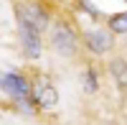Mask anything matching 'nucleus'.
<instances>
[{"instance_id": "nucleus-8", "label": "nucleus", "mask_w": 127, "mask_h": 125, "mask_svg": "<svg viewBox=\"0 0 127 125\" xmlns=\"http://www.w3.org/2000/svg\"><path fill=\"white\" fill-rule=\"evenodd\" d=\"M84 79H87V92H97V89H99V84H97V74H94L92 69H87Z\"/></svg>"}, {"instance_id": "nucleus-3", "label": "nucleus", "mask_w": 127, "mask_h": 125, "mask_svg": "<svg viewBox=\"0 0 127 125\" xmlns=\"http://www.w3.org/2000/svg\"><path fill=\"white\" fill-rule=\"evenodd\" d=\"M114 36L117 33L109 26H94V28H87L81 33V46L92 56H104L114 49Z\"/></svg>"}, {"instance_id": "nucleus-4", "label": "nucleus", "mask_w": 127, "mask_h": 125, "mask_svg": "<svg viewBox=\"0 0 127 125\" xmlns=\"http://www.w3.org/2000/svg\"><path fill=\"white\" fill-rule=\"evenodd\" d=\"M33 102L38 105V110H54L59 105V92L43 74L33 77Z\"/></svg>"}, {"instance_id": "nucleus-2", "label": "nucleus", "mask_w": 127, "mask_h": 125, "mask_svg": "<svg viewBox=\"0 0 127 125\" xmlns=\"http://www.w3.org/2000/svg\"><path fill=\"white\" fill-rule=\"evenodd\" d=\"M48 44L51 49L56 51V54L61 56H74L79 51V33L74 31L71 23H66V20H54L48 28Z\"/></svg>"}, {"instance_id": "nucleus-6", "label": "nucleus", "mask_w": 127, "mask_h": 125, "mask_svg": "<svg viewBox=\"0 0 127 125\" xmlns=\"http://www.w3.org/2000/svg\"><path fill=\"white\" fill-rule=\"evenodd\" d=\"M109 71H112V77L117 79L120 84H125V87H127V61H125V59L114 56V59L109 61Z\"/></svg>"}, {"instance_id": "nucleus-1", "label": "nucleus", "mask_w": 127, "mask_h": 125, "mask_svg": "<svg viewBox=\"0 0 127 125\" xmlns=\"http://www.w3.org/2000/svg\"><path fill=\"white\" fill-rule=\"evenodd\" d=\"M3 92L20 112L33 115L38 105L33 102V79L26 77V71H5L3 74Z\"/></svg>"}, {"instance_id": "nucleus-5", "label": "nucleus", "mask_w": 127, "mask_h": 125, "mask_svg": "<svg viewBox=\"0 0 127 125\" xmlns=\"http://www.w3.org/2000/svg\"><path fill=\"white\" fill-rule=\"evenodd\" d=\"M41 33L36 26H31L28 20H20L18 18V38H20V46H23V54L28 59H38L41 56Z\"/></svg>"}, {"instance_id": "nucleus-7", "label": "nucleus", "mask_w": 127, "mask_h": 125, "mask_svg": "<svg viewBox=\"0 0 127 125\" xmlns=\"http://www.w3.org/2000/svg\"><path fill=\"white\" fill-rule=\"evenodd\" d=\"M107 26L114 31V33H120V36H127V10L109 15V18H107Z\"/></svg>"}]
</instances>
